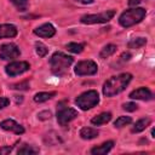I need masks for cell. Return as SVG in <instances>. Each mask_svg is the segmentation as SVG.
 I'll use <instances>...</instances> for the list:
<instances>
[{"instance_id":"obj_1","label":"cell","mask_w":155,"mask_h":155,"mask_svg":"<svg viewBox=\"0 0 155 155\" xmlns=\"http://www.w3.org/2000/svg\"><path fill=\"white\" fill-rule=\"evenodd\" d=\"M131 80H132V75L130 73H122L116 76H111L103 85V94L105 97H114L121 93L127 87Z\"/></svg>"},{"instance_id":"obj_2","label":"cell","mask_w":155,"mask_h":155,"mask_svg":"<svg viewBox=\"0 0 155 155\" xmlns=\"http://www.w3.org/2000/svg\"><path fill=\"white\" fill-rule=\"evenodd\" d=\"M73 57L63 52H54L50 58L51 71L57 76H63L69 71L70 65L73 64Z\"/></svg>"},{"instance_id":"obj_3","label":"cell","mask_w":155,"mask_h":155,"mask_svg":"<svg viewBox=\"0 0 155 155\" xmlns=\"http://www.w3.org/2000/svg\"><path fill=\"white\" fill-rule=\"evenodd\" d=\"M145 15H147V11L142 7L130 8L121 13V16L119 17V23L124 28H130V27L142 22L143 18L145 17Z\"/></svg>"},{"instance_id":"obj_4","label":"cell","mask_w":155,"mask_h":155,"mask_svg":"<svg viewBox=\"0 0 155 155\" xmlns=\"http://www.w3.org/2000/svg\"><path fill=\"white\" fill-rule=\"evenodd\" d=\"M98 103H99V94H98V92L94 91V90L86 91V92L81 93L80 96H78L76 99H75V104H76L81 110L92 109V108L96 107Z\"/></svg>"},{"instance_id":"obj_5","label":"cell","mask_w":155,"mask_h":155,"mask_svg":"<svg viewBox=\"0 0 155 155\" xmlns=\"http://www.w3.org/2000/svg\"><path fill=\"white\" fill-rule=\"evenodd\" d=\"M115 16V10H109L105 12L96 15H84L80 18V22L84 24H94V23H107Z\"/></svg>"},{"instance_id":"obj_6","label":"cell","mask_w":155,"mask_h":155,"mask_svg":"<svg viewBox=\"0 0 155 155\" xmlns=\"http://www.w3.org/2000/svg\"><path fill=\"white\" fill-rule=\"evenodd\" d=\"M98 70V65L94 61L87 59V61H81L75 65V74L79 76H85V75H94Z\"/></svg>"},{"instance_id":"obj_7","label":"cell","mask_w":155,"mask_h":155,"mask_svg":"<svg viewBox=\"0 0 155 155\" xmlns=\"http://www.w3.org/2000/svg\"><path fill=\"white\" fill-rule=\"evenodd\" d=\"M78 115L79 114L75 109L69 107H62V104H59V108L57 110V121L61 126H65L70 121H73Z\"/></svg>"},{"instance_id":"obj_8","label":"cell","mask_w":155,"mask_h":155,"mask_svg":"<svg viewBox=\"0 0 155 155\" xmlns=\"http://www.w3.org/2000/svg\"><path fill=\"white\" fill-rule=\"evenodd\" d=\"M21 54V51L16 44H4L0 46V58L4 61H11L17 58Z\"/></svg>"},{"instance_id":"obj_9","label":"cell","mask_w":155,"mask_h":155,"mask_svg":"<svg viewBox=\"0 0 155 155\" xmlns=\"http://www.w3.org/2000/svg\"><path fill=\"white\" fill-rule=\"evenodd\" d=\"M29 68H30V65L28 62H22V61L21 62H11L10 64L6 65L5 71L8 76H16V75L28 71Z\"/></svg>"},{"instance_id":"obj_10","label":"cell","mask_w":155,"mask_h":155,"mask_svg":"<svg viewBox=\"0 0 155 155\" xmlns=\"http://www.w3.org/2000/svg\"><path fill=\"white\" fill-rule=\"evenodd\" d=\"M0 127L5 131H10V132H13L16 134H22L24 133V128L22 125H19L18 122H16L15 120L12 119H6L4 121H1L0 124Z\"/></svg>"},{"instance_id":"obj_11","label":"cell","mask_w":155,"mask_h":155,"mask_svg":"<svg viewBox=\"0 0 155 155\" xmlns=\"http://www.w3.org/2000/svg\"><path fill=\"white\" fill-rule=\"evenodd\" d=\"M34 34L40 38H52L56 34V28L51 23H44L34 29Z\"/></svg>"},{"instance_id":"obj_12","label":"cell","mask_w":155,"mask_h":155,"mask_svg":"<svg viewBox=\"0 0 155 155\" xmlns=\"http://www.w3.org/2000/svg\"><path fill=\"white\" fill-rule=\"evenodd\" d=\"M130 98L132 99H140V101H150L153 98V93L147 87H139L130 93Z\"/></svg>"},{"instance_id":"obj_13","label":"cell","mask_w":155,"mask_h":155,"mask_svg":"<svg viewBox=\"0 0 155 155\" xmlns=\"http://www.w3.org/2000/svg\"><path fill=\"white\" fill-rule=\"evenodd\" d=\"M114 147V142L113 140H107L104 143H102L101 145H97L94 148L91 149V154L93 155H104L107 153H109Z\"/></svg>"},{"instance_id":"obj_14","label":"cell","mask_w":155,"mask_h":155,"mask_svg":"<svg viewBox=\"0 0 155 155\" xmlns=\"http://www.w3.org/2000/svg\"><path fill=\"white\" fill-rule=\"evenodd\" d=\"M18 30L13 24H0V39L2 38H15Z\"/></svg>"},{"instance_id":"obj_15","label":"cell","mask_w":155,"mask_h":155,"mask_svg":"<svg viewBox=\"0 0 155 155\" xmlns=\"http://www.w3.org/2000/svg\"><path fill=\"white\" fill-rule=\"evenodd\" d=\"M110 120H111V114L109 111H104V113H101L99 115L92 117L91 119V124L96 125V126H101V125H104V124L109 122Z\"/></svg>"},{"instance_id":"obj_16","label":"cell","mask_w":155,"mask_h":155,"mask_svg":"<svg viewBox=\"0 0 155 155\" xmlns=\"http://www.w3.org/2000/svg\"><path fill=\"white\" fill-rule=\"evenodd\" d=\"M151 124V120H150V117H143V119H139L136 124H134V126L132 127V133H138V132H142V131H144L149 125Z\"/></svg>"},{"instance_id":"obj_17","label":"cell","mask_w":155,"mask_h":155,"mask_svg":"<svg viewBox=\"0 0 155 155\" xmlns=\"http://www.w3.org/2000/svg\"><path fill=\"white\" fill-rule=\"evenodd\" d=\"M80 137L82 139H93L98 137V131L92 127H82L80 131Z\"/></svg>"},{"instance_id":"obj_18","label":"cell","mask_w":155,"mask_h":155,"mask_svg":"<svg viewBox=\"0 0 155 155\" xmlns=\"http://www.w3.org/2000/svg\"><path fill=\"white\" fill-rule=\"evenodd\" d=\"M54 96H56L54 91H51V92H39V93H36L34 96V101L36 103H42V102H46V101L51 99Z\"/></svg>"},{"instance_id":"obj_19","label":"cell","mask_w":155,"mask_h":155,"mask_svg":"<svg viewBox=\"0 0 155 155\" xmlns=\"http://www.w3.org/2000/svg\"><path fill=\"white\" fill-rule=\"evenodd\" d=\"M145 44H147L145 38H134V39H131L127 42V46H128V48H140Z\"/></svg>"},{"instance_id":"obj_20","label":"cell","mask_w":155,"mask_h":155,"mask_svg":"<svg viewBox=\"0 0 155 155\" xmlns=\"http://www.w3.org/2000/svg\"><path fill=\"white\" fill-rule=\"evenodd\" d=\"M115 51H116V46L113 45V44H109V45H107V46H104V47L102 48V51L99 52V57H101V58H108V57H110Z\"/></svg>"},{"instance_id":"obj_21","label":"cell","mask_w":155,"mask_h":155,"mask_svg":"<svg viewBox=\"0 0 155 155\" xmlns=\"http://www.w3.org/2000/svg\"><path fill=\"white\" fill-rule=\"evenodd\" d=\"M18 155H34V154H38L39 153V149L38 148H34L33 145H23L21 149H18Z\"/></svg>"},{"instance_id":"obj_22","label":"cell","mask_w":155,"mask_h":155,"mask_svg":"<svg viewBox=\"0 0 155 155\" xmlns=\"http://www.w3.org/2000/svg\"><path fill=\"white\" fill-rule=\"evenodd\" d=\"M67 48H68V51H70L73 53H81L85 48V45L78 44V42H69V44H67Z\"/></svg>"},{"instance_id":"obj_23","label":"cell","mask_w":155,"mask_h":155,"mask_svg":"<svg viewBox=\"0 0 155 155\" xmlns=\"http://www.w3.org/2000/svg\"><path fill=\"white\" fill-rule=\"evenodd\" d=\"M131 122H132V119L130 116H120L114 121V126L120 128V127H124V126H126V125H128Z\"/></svg>"},{"instance_id":"obj_24","label":"cell","mask_w":155,"mask_h":155,"mask_svg":"<svg viewBox=\"0 0 155 155\" xmlns=\"http://www.w3.org/2000/svg\"><path fill=\"white\" fill-rule=\"evenodd\" d=\"M15 6H16V8L18 10V11H27V8H28V6H29V1L28 0H10Z\"/></svg>"},{"instance_id":"obj_25","label":"cell","mask_w":155,"mask_h":155,"mask_svg":"<svg viewBox=\"0 0 155 155\" xmlns=\"http://www.w3.org/2000/svg\"><path fill=\"white\" fill-rule=\"evenodd\" d=\"M35 50H36V53L39 54V57H45L48 52V48L42 42H36L35 44Z\"/></svg>"},{"instance_id":"obj_26","label":"cell","mask_w":155,"mask_h":155,"mask_svg":"<svg viewBox=\"0 0 155 155\" xmlns=\"http://www.w3.org/2000/svg\"><path fill=\"white\" fill-rule=\"evenodd\" d=\"M137 108H138V105L133 102H128V103H125L122 105V109L126 111H134V110H137Z\"/></svg>"},{"instance_id":"obj_27","label":"cell","mask_w":155,"mask_h":155,"mask_svg":"<svg viewBox=\"0 0 155 155\" xmlns=\"http://www.w3.org/2000/svg\"><path fill=\"white\" fill-rule=\"evenodd\" d=\"M8 104H10V99H8V98H6V97H0V109L7 107Z\"/></svg>"},{"instance_id":"obj_28","label":"cell","mask_w":155,"mask_h":155,"mask_svg":"<svg viewBox=\"0 0 155 155\" xmlns=\"http://www.w3.org/2000/svg\"><path fill=\"white\" fill-rule=\"evenodd\" d=\"M38 116H39V119H41V120H46V119H50V117H51V113H50L48 110H46V111H41Z\"/></svg>"},{"instance_id":"obj_29","label":"cell","mask_w":155,"mask_h":155,"mask_svg":"<svg viewBox=\"0 0 155 155\" xmlns=\"http://www.w3.org/2000/svg\"><path fill=\"white\" fill-rule=\"evenodd\" d=\"M12 150V147H4V148H0V155H4V154H7Z\"/></svg>"},{"instance_id":"obj_30","label":"cell","mask_w":155,"mask_h":155,"mask_svg":"<svg viewBox=\"0 0 155 155\" xmlns=\"http://www.w3.org/2000/svg\"><path fill=\"white\" fill-rule=\"evenodd\" d=\"M130 58H131V54H130L128 52H124V53L121 54V61H124V62H125V61H128Z\"/></svg>"},{"instance_id":"obj_31","label":"cell","mask_w":155,"mask_h":155,"mask_svg":"<svg viewBox=\"0 0 155 155\" xmlns=\"http://www.w3.org/2000/svg\"><path fill=\"white\" fill-rule=\"evenodd\" d=\"M140 4V0H128V6H137Z\"/></svg>"},{"instance_id":"obj_32","label":"cell","mask_w":155,"mask_h":155,"mask_svg":"<svg viewBox=\"0 0 155 155\" xmlns=\"http://www.w3.org/2000/svg\"><path fill=\"white\" fill-rule=\"evenodd\" d=\"M76 2H80V4H85V5H87V4H92L94 0H75Z\"/></svg>"}]
</instances>
